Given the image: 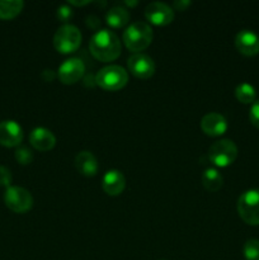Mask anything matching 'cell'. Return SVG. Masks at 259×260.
<instances>
[{
	"mask_svg": "<svg viewBox=\"0 0 259 260\" xmlns=\"http://www.w3.org/2000/svg\"><path fill=\"white\" fill-rule=\"evenodd\" d=\"M90 53L102 62L113 61L121 55V41L109 29L96 30L89 42Z\"/></svg>",
	"mask_w": 259,
	"mask_h": 260,
	"instance_id": "obj_1",
	"label": "cell"
},
{
	"mask_svg": "<svg viewBox=\"0 0 259 260\" xmlns=\"http://www.w3.org/2000/svg\"><path fill=\"white\" fill-rule=\"evenodd\" d=\"M152 28L145 22H134L123 30V42L130 51L140 53L152 42Z\"/></svg>",
	"mask_w": 259,
	"mask_h": 260,
	"instance_id": "obj_2",
	"label": "cell"
},
{
	"mask_svg": "<svg viewBox=\"0 0 259 260\" xmlns=\"http://www.w3.org/2000/svg\"><path fill=\"white\" fill-rule=\"evenodd\" d=\"M128 74L122 66L108 65L102 68L95 75V84L104 90L116 91L126 86Z\"/></svg>",
	"mask_w": 259,
	"mask_h": 260,
	"instance_id": "obj_3",
	"label": "cell"
},
{
	"mask_svg": "<svg viewBox=\"0 0 259 260\" xmlns=\"http://www.w3.org/2000/svg\"><path fill=\"white\" fill-rule=\"evenodd\" d=\"M81 45V32L76 25L65 23L53 36V46L61 53L75 52Z\"/></svg>",
	"mask_w": 259,
	"mask_h": 260,
	"instance_id": "obj_4",
	"label": "cell"
},
{
	"mask_svg": "<svg viewBox=\"0 0 259 260\" xmlns=\"http://www.w3.org/2000/svg\"><path fill=\"white\" fill-rule=\"evenodd\" d=\"M238 157V147L234 141L228 139L213 142L208 150V159L215 167L228 168Z\"/></svg>",
	"mask_w": 259,
	"mask_h": 260,
	"instance_id": "obj_5",
	"label": "cell"
},
{
	"mask_svg": "<svg viewBox=\"0 0 259 260\" xmlns=\"http://www.w3.org/2000/svg\"><path fill=\"white\" fill-rule=\"evenodd\" d=\"M238 212L248 225H259V189H249L239 197Z\"/></svg>",
	"mask_w": 259,
	"mask_h": 260,
	"instance_id": "obj_6",
	"label": "cell"
},
{
	"mask_svg": "<svg viewBox=\"0 0 259 260\" xmlns=\"http://www.w3.org/2000/svg\"><path fill=\"white\" fill-rule=\"evenodd\" d=\"M4 202L9 210L15 213H24L33 206V197L29 190L23 187L10 185L4 193Z\"/></svg>",
	"mask_w": 259,
	"mask_h": 260,
	"instance_id": "obj_7",
	"label": "cell"
},
{
	"mask_svg": "<svg viewBox=\"0 0 259 260\" xmlns=\"http://www.w3.org/2000/svg\"><path fill=\"white\" fill-rule=\"evenodd\" d=\"M84 74H85V63L78 57H70L65 60L57 70L58 79L66 85L78 83Z\"/></svg>",
	"mask_w": 259,
	"mask_h": 260,
	"instance_id": "obj_8",
	"label": "cell"
},
{
	"mask_svg": "<svg viewBox=\"0 0 259 260\" xmlns=\"http://www.w3.org/2000/svg\"><path fill=\"white\" fill-rule=\"evenodd\" d=\"M127 66L132 75L140 79H149L155 73V62L149 55L145 53H134L127 60Z\"/></svg>",
	"mask_w": 259,
	"mask_h": 260,
	"instance_id": "obj_9",
	"label": "cell"
},
{
	"mask_svg": "<svg viewBox=\"0 0 259 260\" xmlns=\"http://www.w3.org/2000/svg\"><path fill=\"white\" fill-rule=\"evenodd\" d=\"M145 17L155 25H167L174 19V10L161 2H151L145 8Z\"/></svg>",
	"mask_w": 259,
	"mask_h": 260,
	"instance_id": "obj_10",
	"label": "cell"
},
{
	"mask_svg": "<svg viewBox=\"0 0 259 260\" xmlns=\"http://www.w3.org/2000/svg\"><path fill=\"white\" fill-rule=\"evenodd\" d=\"M23 140V129L18 122L5 119L0 122V145L7 147L19 146Z\"/></svg>",
	"mask_w": 259,
	"mask_h": 260,
	"instance_id": "obj_11",
	"label": "cell"
},
{
	"mask_svg": "<svg viewBox=\"0 0 259 260\" xmlns=\"http://www.w3.org/2000/svg\"><path fill=\"white\" fill-rule=\"evenodd\" d=\"M236 50L244 56H255L259 53V36L250 29H243L235 36Z\"/></svg>",
	"mask_w": 259,
	"mask_h": 260,
	"instance_id": "obj_12",
	"label": "cell"
},
{
	"mask_svg": "<svg viewBox=\"0 0 259 260\" xmlns=\"http://www.w3.org/2000/svg\"><path fill=\"white\" fill-rule=\"evenodd\" d=\"M228 127L229 124L226 118L217 112H211V113L205 114L201 119V128L208 136H221L228 131Z\"/></svg>",
	"mask_w": 259,
	"mask_h": 260,
	"instance_id": "obj_13",
	"label": "cell"
},
{
	"mask_svg": "<svg viewBox=\"0 0 259 260\" xmlns=\"http://www.w3.org/2000/svg\"><path fill=\"white\" fill-rule=\"evenodd\" d=\"M29 142L38 151H48L56 145V137L48 128L36 127L29 134Z\"/></svg>",
	"mask_w": 259,
	"mask_h": 260,
	"instance_id": "obj_14",
	"label": "cell"
},
{
	"mask_svg": "<svg viewBox=\"0 0 259 260\" xmlns=\"http://www.w3.org/2000/svg\"><path fill=\"white\" fill-rule=\"evenodd\" d=\"M102 187L107 194L119 196L126 187V178L119 170L111 169L104 174L102 179Z\"/></svg>",
	"mask_w": 259,
	"mask_h": 260,
	"instance_id": "obj_15",
	"label": "cell"
},
{
	"mask_svg": "<svg viewBox=\"0 0 259 260\" xmlns=\"http://www.w3.org/2000/svg\"><path fill=\"white\" fill-rule=\"evenodd\" d=\"M75 167L85 177H94L98 173V160L90 151H80L75 156Z\"/></svg>",
	"mask_w": 259,
	"mask_h": 260,
	"instance_id": "obj_16",
	"label": "cell"
},
{
	"mask_svg": "<svg viewBox=\"0 0 259 260\" xmlns=\"http://www.w3.org/2000/svg\"><path fill=\"white\" fill-rule=\"evenodd\" d=\"M106 20L112 28H122L130 22V12L122 5H116L107 12Z\"/></svg>",
	"mask_w": 259,
	"mask_h": 260,
	"instance_id": "obj_17",
	"label": "cell"
},
{
	"mask_svg": "<svg viewBox=\"0 0 259 260\" xmlns=\"http://www.w3.org/2000/svg\"><path fill=\"white\" fill-rule=\"evenodd\" d=\"M223 183V178L221 173L215 168H208L202 174V184L210 192H217L221 189Z\"/></svg>",
	"mask_w": 259,
	"mask_h": 260,
	"instance_id": "obj_18",
	"label": "cell"
},
{
	"mask_svg": "<svg viewBox=\"0 0 259 260\" xmlns=\"http://www.w3.org/2000/svg\"><path fill=\"white\" fill-rule=\"evenodd\" d=\"M22 0H0V19H13L22 12Z\"/></svg>",
	"mask_w": 259,
	"mask_h": 260,
	"instance_id": "obj_19",
	"label": "cell"
},
{
	"mask_svg": "<svg viewBox=\"0 0 259 260\" xmlns=\"http://www.w3.org/2000/svg\"><path fill=\"white\" fill-rule=\"evenodd\" d=\"M235 96L240 103H244V104L254 103L256 96L255 88L249 83L239 84L235 89Z\"/></svg>",
	"mask_w": 259,
	"mask_h": 260,
	"instance_id": "obj_20",
	"label": "cell"
},
{
	"mask_svg": "<svg viewBox=\"0 0 259 260\" xmlns=\"http://www.w3.org/2000/svg\"><path fill=\"white\" fill-rule=\"evenodd\" d=\"M244 258L246 260H259V240L249 239L243 248Z\"/></svg>",
	"mask_w": 259,
	"mask_h": 260,
	"instance_id": "obj_21",
	"label": "cell"
},
{
	"mask_svg": "<svg viewBox=\"0 0 259 260\" xmlns=\"http://www.w3.org/2000/svg\"><path fill=\"white\" fill-rule=\"evenodd\" d=\"M14 157L19 164L22 165H28L32 162L33 160V152L32 150H29L28 147L25 146H20L15 150L14 152Z\"/></svg>",
	"mask_w": 259,
	"mask_h": 260,
	"instance_id": "obj_22",
	"label": "cell"
},
{
	"mask_svg": "<svg viewBox=\"0 0 259 260\" xmlns=\"http://www.w3.org/2000/svg\"><path fill=\"white\" fill-rule=\"evenodd\" d=\"M12 173L4 165H0V187H10V183H12Z\"/></svg>",
	"mask_w": 259,
	"mask_h": 260,
	"instance_id": "obj_23",
	"label": "cell"
},
{
	"mask_svg": "<svg viewBox=\"0 0 259 260\" xmlns=\"http://www.w3.org/2000/svg\"><path fill=\"white\" fill-rule=\"evenodd\" d=\"M249 119L254 127L259 128V99L251 104L250 111H249Z\"/></svg>",
	"mask_w": 259,
	"mask_h": 260,
	"instance_id": "obj_24",
	"label": "cell"
},
{
	"mask_svg": "<svg viewBox=\"0 0 259 260\" xmlns=\"http://www.w3.org/2000/svg\"><path fill=\"white\" fill-rule=\"evenodd\" d=\"M56 15H57L58 20H61V22H68V20L73 17V9H71L68 4H63L57 8Z\"/></svg>",
	"mask_w": 259,
	"mask_h": 260,
	"instance_id": "obj_25",
	"label": "cell"
},
{
	"mask_svg": "<svg viewBox=\"0 0 259 260\" xmlns=\"http://www.w3.org/2000/svg\"><path fill=\"white\" fill-rule=\"evenodd\" d=\"M190 4H192V3H190L189 0H175V2L173 3V7L177 10H185L187 7H189Z\"/></svg>",
	"mask_w": 259,
	"mask_h": 260,
	"instance_id": "obj_26",
	"label": "cell"
},
{
	"mask_svg": "<svg viewBox=\"0 0 259 260\" xmlns=\"http://www.w3.org/2000/svg\"><path fill=\"white\" fill-rule=\"evenodd\" d=\"M53 78H55V73H53L51 69H46L42 73V79L45 81H52Z\"/></svg>",
	"mask_w": 259,
	"mask_h": 260,
	"instance_id": "obj_27",
	"label": "cell"
},
{
	"mask_svg": "<svg viewBox=\"0 0 259 260\" xmlns=\"http://www.w3.org/2000/svg\"><path fill=\"white\" fill-rule=\"evenodd\" d=\"M126 5H130V7H134V5L137 4V2H126L124 3Z\"/></svg>",
	"mask_w": 259,
	"mask_h": 260,
	"instance_id": "obj_28",
	"label": "cell"
},
{
	"mask_svg": "<svg viewBox=\"0 0 259 260\" xmlns=\"http://www.w3.org/2000/svg\"><path fill=\"white\" fill-rule=\"evenodd\" d=\"M160 260H164V259H160Z\"/></svg>",
	"mask_w": 259,
	"mask_h": 260,
	"instance_id": "obj_29",
	"label": "cell"
}]
</instances>
